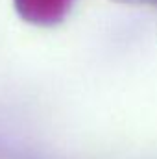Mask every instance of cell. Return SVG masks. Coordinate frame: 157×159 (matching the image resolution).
<instances>
[{
  "label": "cell",
  "instance_id": "6da1fadb",
  "mask_svg": "<svg viewBox=\"0 0 157 159\" xmlns=\"http://www.w3.org/2000/svg\"><path fill=\"white\" fill-rule=\"evenodd\" d=\"M74 0H13L17 13L30 24L54 26L61 22Z\"/></svg>",
  "mask_w": 157,
  "mask_h": 159
}]
</instances>
